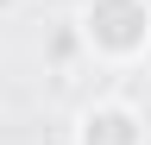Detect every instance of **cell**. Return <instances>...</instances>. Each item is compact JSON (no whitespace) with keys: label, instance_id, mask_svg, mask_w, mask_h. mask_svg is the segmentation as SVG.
<instances>
[{"label":"cell","instance_id":"obj_1","mask_svg":"<svg viewBox=\"0 0 151 145\" xmlns=\"http://www.w3.org/2000/svg\"><path fill=\"white\" fill-rule=\"evenodd\" d=\"M76 38L94 63H145L151 57V0H82L76 6Z\"/></svg>","mask_w":151,"mask_h":145},{"label":"cell","instance_id":"obj_2","mask_svg":"<svg viewBox=\"0 0 151 145\" xmlns=\"http://www.w3.org/2000/svg\"><path fill=\"white\" fill-rule=\"evenodd\" d=\"M69 145H151V126L126 95H94L76 107Z\"/></svg>","mask_w":151,"mask_h":145}]
</instances>
